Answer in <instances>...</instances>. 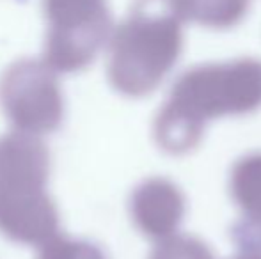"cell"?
Returning a JSON list of instances; mask_svg holds the SVG:
<instances>
[{"instance_id":"obj_1","label":"cell","mask_w":261,"mask_h":259,"mask_svg":"<svg viewBox=\"0 0 261 259\" xmlns=\"http://www.w3.org/2000/svg\"><path fill=\"white\" fill-rule=\"evenodd\" d=\"M261 107V68L240 64L187 73L171 91L155 119V140L169 155L199 146L208 121L244 116Z\"/></svg>"},{"instance_id":"obj_3","label":"cell","mask_w":261,"mask_h":259,"mask_svg":"<svg viewBox=\"0 0 261 259\" xmlns=\"http://www.w3.org/2000/svg\"><path fill=\"white\" fill-rule=\"evenodd\" d=\"M0 108L18 131L43 135L59 128L64 100L48 66L20 63L0 80Z\"/></svg>"},{"instance_id":"obj_8","label":"cell","mask_w":261,"mask_h":259,"mask_svg":"<svg viewBox=\"0 0 261 259\" xmlns=\"http://www.w3.org/2000/svg\"><path fill=\"white\" fill-rule=\"evenodd\" d=\"M231 236L242 252H261V218L242 217L231 229Z\"/></svg>"},{"instance_id":"obj_9","label":"cell","mask_w":261,"mask_h":259,"mask_svg":"<svg viewBox=\"0 0 261 259\" xmlns=\"http://www.w3.org/2000/svg\"><path fill=\"white\" fill-rule=\"evenodd\" d=\"M233 259H261V252H242Z\"/></svg>"},{"instance_id":"obj_7","label":"cell","mask_w":261,"mask_h":259,"mask_svg":"<svg viewBox=\"0 0 261 259\" xmlns=\"http://www.w3.org/2000/svg\"><path fill=\"white\" fill-rule=\"evenodd\" d=\"M148 259H215V256L203 240L176 233L158 240Z\"/></svg>"},{"instance_id":"obj_4","label":"cell","mask_w":261,"mask_h":259,"mask_svg":"<svg viewBox=\"0 0 261 259\" xmlns=\"http://www.w3.org/2000/svg\"><path fill=\"white\" fill-rule=\"evenodd\" d=\"M185 195L165 178H149L134 190L130 213L135 227L151 240L176 235L185 217Z\"/></svg>"},{"instance_id":"obj_5","label":"cell","mask_w":261,"mask_h":259,"mask_svg":"<svg viewBox=\"0 0 261 259\" xmlns=\"http://www.w3.org/2000/svg\"><path fill=\"white\" fill-rule=\"evenodd\" d=\"M229 190L244 211L242 217L261 218V151L242 156L231 169Z\"/></svg>"},{"instance_id":"obj_6","label":"cell","mask_w":261,"mask_h":259,"mask_svg":"<svg viewBox=\"0 0 261 259\" xmlns=\"http://www.w3.org/2000/svg\"><path fill=\"white\" fill-rule=\"evenodd\" d=\"M38 259H107V256L87 240H75L57 233L39 245Z\"/></svg>"},{"instance_id":"obj_2","label":"cell","mask_w":261,"mask_h":259,"mask_svg":"<svg viewBox=\"0 0 261 259\" xmlns=\"http://www.w3.org/2000/svg\"><path fill=\"white\" fill-rule=\"evenodd\" d=\"M48 176L50 153L39 135L16 130L0 137V233L6 238L41 245L57 235Z\"/></svg>"}]
</instances>
